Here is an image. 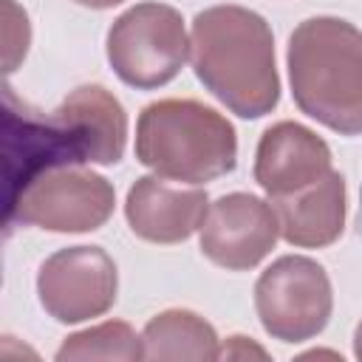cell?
<instances>
[{
  "label": "cell",
  "mask_w": 362,
  "mask_h": 362,
  "mask_svg": "<svg viewBox=\"0 0 362 362\" xmlns=\"http://www.w3.org/2000/svg\"><path fill=\"white\" fill-rule=\"evenodd\" d=\"M127 119L122 105L99 85L76 88L59 110L42 116L3 88V167H6V221L14 215L25 189L57 167L85 161L116 164L124 153Z\"/></svg>",
  "instance_id": "obj_1"
},
{
  "label": "cell",
  "mask_w": 362,
  "mask_h": 362,
  "mask_svg": "<svg viewBox=\"0 0 362 362\" xmlns=\"http://www.w3.org/2000/svg\"><path fill=\"white\" fill-rule=\"evenodd\" d=\"M192 68L243 119H257L277 105L272 31L255 11L238 6L201 11L192 23Z\"/></svg>",
  "instance_id": "obj_2"
},
{
  "label": "cell",
  "mask_w": 362,
  "mask_h": 362,
  "mask_svg": "<svg viewBox=\"0 0 362 362\" xmlns=\"http://www.w3.org/2000/svg\"><path fill=\"white\" fill-rule=\"evenodd\" d=\"M291 93L325 127L362 133V34L334 17L305 20L288 42Z\"/></svg>",
  "instance_id": "obj_3"
},
{
  "label": "cell",
  "mask_w": 362,
  "mask_h": 362,
  "mask_svg": "<svg viewBox=\"0 0 362 362\" xmlns=\"http://www.w3.org/2000/svg\"><path fill=\"white\" fill-rule=\"evenodd\" d=\"M139 161L167 178L212 181L235 167V130L198 102H156L144 107L136 136Z\"/></svg>",
  "instance_id": "obj_4"
},
{
  "label": "cell",
  "mask_w": 362,
  "mask_h": 362,
  "mask_svg": "<svg viewBox=\"0 0 362 362\" xmlns=\"http://www.w3.org/2000/svg\"><path fill=\"white\" fill-rule=\"evenodd\" d=\"M187 34L170 6L144 3L122 14L107 37L113 71L133 88H158L170 82L187 59Z\"/></svg>",
  "instance_id": "obj_5"
},
{
  "label": "cell",
  "mask_w": 362,
  "mask_h": 362,
  "mask_svg": "<svg viewBox=\"0 0 362 362\" xmlns=\"http://www.w3.org/2000/svg\"><path fill=\"white\" fill-rule=\"evenodd\" d=\"M328 280L314 260L283 257L257 280V308L266 331L283 339H300L325 325Z\"/></svg>",
  "instance_id": "obj_6"
},
{
  "label": "cell",
  "mask_w": 362,
  "mask_h": 362,
  "mask_svg": "<svg viewBox=\"0 0 362 362\" xmlns=\"http://www.w3.org/2000/svg\"><path fill=\"white\" fill-rule=\"evenodd\" d=\"M113 209V189L105 178L88 173H65L34 181L20 198L14 215L6 221V235L14 223H40L59 232L96 229Z\"/></svg>",
  "instance_id": "obj_7"
},
{
  "label": "cell",
  "mask_w": 362,
  "mask_h": 362,
  "mask_svg": "<svg viewBox=\"0 0 362 362\" xmlns=\"http://www.w3.org/2000/svg\"><path fill=\"white\" fill-rule=\"evenodd\" d=\"M42 303L57 320H82L88 311H102L116 291V269L105 252L76 246L54 255L40 274Z\"/></svg>",
  "instance_id": "obj_8"
},
{
  "label": "cell",
  "mask_w": 362,
  "mask_h": 362,
  "mask_svg": "<svg viewBox=\"0 0 362 362\" xmlns=\"http://www.w3.org/2000/svg\"><path fill=\"white\" fill-rule=\"evenodd\" d=\"M277 223L272 209L252 195H226L209 209L201 249L226 269L257 263L274 243Z\"/></svg>",
  "instance_id": "obj_9"
},
{
  "label": "cell",
  "mask_w": 362,
  "mask_h": 362,
  "mask_svg": "<svg viewBox=\"0 0 362 362\" xmlns=\"http://www.w3.org/2000/svg\"><path fill=\"white\" fill-rule=\"evenodd\" d=\"M328 147L300 124H277L263 133L255 175L269 195L303 189L328 175Z\"/></svg>",
  "instance_id": "obj_10"
},
{
  "label": "cell",
  "mask_w": 362,
  "mask_h": 362,
  "mask_svg": "<svg viewBox=\"0 0 362 362\" xmlns=\"http://www.w3.org/2000/svg\"><path fill=\"white\" fill-rule=\"evenodd\" d=\"M206 212L204 192H181L158 178H139L127 195V218L133 232L147 240H181L187 238Z\"/></svg>",
  "instance_id": "obj_11"
},
{
  "label": "cell",
  "mask_w": 362,
  "mask_h": 362,
  "mask_svg": "<svg viewBox=\"0 0 362 362\" xmlns=\"http://www.w3.org/2000/svg\"><path fill=\"white\" fill-rule=\"evenodd\" d=\"M274 209L283 226V235L300 246L331 243L342 229L345 212V184L342 175L328 173L317 181L314 189L297 198H274Z\"/></svg>",
  "instance_id": "obj_12"
},
{
  "label": "cell",
  "mask_w": 362,
  "mask_h": 362,
  "mask_svg": "<svg viewBox=\"0 0 362 362\" xmlns=\"http://www.w3.org/2000/svg\"><path fill=\"white\" fill-rule=\"evenodd\" d=\"M76 3L93 6V8H107V6H116V3H122V0H76Z\"/></svg>",
  "instance_id": "obj_13"
},
{
  "label": "cell",
  "mask_w": 362,
  "mask_h": 362,
  "mask_svg": "<svg viewBox=\"0 0 362 362\" xmlns=\"http://www.w3.org/2000/svg\"><path fill=\"white\" fill-rule=\"evenodd\" d=\"M356 229L362 235V187H359V212H356Z\"/></svg>",
  "instance_id": "obj_14"
}]
</instances>
